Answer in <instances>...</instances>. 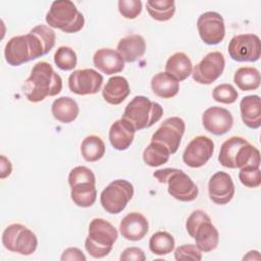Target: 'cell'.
Segmentation results:
<instances>
[{"mask_svg":"<svg viewBox=\"0 0 261 261\" xmlns=\"http://www.w3.org/2000/svg\"><path fill=\"white\" fill-rule=\"evenodd\" d=\"M248 141L242 137H230L224 141L220 147L218 161L219 163L226 168H236L234 160L238 154L239 149L246 144Z\"/></svg>","mask_w":261,"mask_h":261,"instance_id":"f1b7e54d","label":"cell"},{"mask_svg":"<svg viewBox=\"0 0 261 261\" xmlns=\"http://www.w3.org/2000/svg\"><path fill=\"white\" fill-rule=\"evenodd\" d=\"M116 49L124 62L130 63L135 62L145 54L146 42L141 35L132 34L121 38Z\"/></svg>","mask_w":261,"mask_h":261,"instance_id":"44dd1931","label":"cell"},{"mask_svg":"<svg viewBox=\"0 0 261 261\" xmlns=\"http://www.w3.org/2000/svg\"><path fill=\"white\" fill-rule=\"evenodd\" d=\"M153 176L161 184H167L170 196L181 202L194 201L199 194L197 185L182 170L177 168H163L154 171Z\"/></svg>","mask_w":261,"mask_h":261,"instance_id":"52a82bcc","label":"cell"},{"mask_svg":"<svg viewBox=\"0 0 261 261\" xmlns=\"http://www.w3.org/2000/svg\"><path fill=\"white\" fill-rule=\"evenodd\" d=\"M119 13L126 19H135L142 12V2L140 0H119Z\"/></svg>","mask_w":261,"mask_h":261,"instance_id":"ab89813d","label":"cell"},{"mask_svg":"<svg viewBox=\"0 0 261 261\" xmlns=\"http://www.w3.org/2000/svg\"><path fill=\"white\" fill-rule=\"evenodd\" d=\"M60 260L64 261V260H77V261H86L87 258L84 255V253L79 249V248H67L63 251Z\"/></svg>","mask_w":261,"mask_h":261,"instance_id":"b9f144b4","label":"cell"},{"mask_svg":"<svg viewBox=\"0 0 261 261\" xmlns=\"http://www.w3.org/2000/svg\"><path fill=\"white\" fill-rule=\"evenodd\" d=\"M56 35L45 24L34 27L29 34L12 37L5 45L4 57L11 66H18L46 55L54 47Z\"/></svg>","mask_w":261,"mask_h":261,"instance_id":"6da1fadb","label":"cell"},{"mask_svg":"<svg viewBox=\"0 0 261 261\" xmlns=\"http://www.w3.org/2000/svg\"><path fill=\"white\" fill-rule=\"evenodd\" d=\"M224 66L225 59L221 52H209L193 67V80L201 85H210L222 74Z\"/></svg>","mask_w":261,"mask_h":261,"instance_id":"8fae6325","label":"cell"},{"mask_svg":"<svg viewBox=\"0 0 261 261\" xmlns=\"http://www.w3.org/2000/svg\"><path fill=\"white\" fill-rule=\"evenodd\" d=\"M136 129L123 118L114 121L109 129L108 138L111 146L118 150L124 151L130 147L134 142Z\"/></svg>","mask_w":261,"mask_h":261,"instance_id":"ffe728a7","label":"cell"},{"mask_svg":"<svg viewBox=\"0 0 261 261\" xmlns=\"http://www.w3.org/2000/svg\"><path fill=\"white\" fill-rule=\"evenodd\" d=\"M186 123L182 118L172 116L165 119L162 124L152 135L151 142H157L165 146L170 154H174L180 144L185 134Z\"/></svg>","mask_w":261,"mask_h":261,"instance_id":"7c38bea8","label":"cell"},{"mask_svg":"<svg viewBox=\"0 0 261 261\" xmlns=\"http://www.w3.org/2000/svg\"><path fill=\"white\" fill-rule=\"evenodd\" d=\"M118 238L117 229L103 218H94L89 225V234L85 241L87 252L94 258L107 256Z\"/></svg>","mask_w":261,"mask_h":261,"instance_id":"277c9868","label":"cell"},{"mask_svg":"<svg viewBox=\"0 0 261 261\" xmlns=\"http://www.w3.org/2000/svg\"><path fill=\"white\" fill-rule=\"evenodd\" d=\"M96 182V177L93 171L86 166H76L72 168L68 174L69 187L80 182Z\"/></svg>","mask_w":261,"mask_h":261,"instance_id":"74e56055","label":"cell"},{"mask_svg":"<svg viewBox=\"0 0 261 261\" xmlns=\"http://www.w3.org/2000/svg\"><path fill=\"white\" fill-rule=\"evenodd\" d=\"M234 185L231 176L224 171L215 172L208 182V194L212 202L218 205H225L234 196Z\"/></svg>","mask_w":261,"mask_h":261,"instance_id":"e0dca14e","label":"cell"},{"mask_svg":"<svg viewBox=\"0 0 261 261\" xmlns=\"http://www.w3.org/2000/svg\"><path fill=\"white\" fill-rule=\"evenodd\" d=\"M79 112L77 103L70 97H59L54 100L51 106L53 117L62 123L72 122L77 117Z\"/></svg>","mask_w":261,"mask_h":261,"instance_id":"484cf974","label":"cell"},{"mask_svg":"<svg viewBox=\"0 0 261 261\" xmlns=\"http://www.w3.org/2000/svg\"><path fill=\"white\" fill-rule=\"evenodd\" d=\"M197 29L201 40L207 45L219 44L225 36V24L222 15L215 11L202 13L197 20Z\"/></svg>","mask_w":261,"mask_h":261,"instance_id":"4fadbf2b","label":"cell"},{"mask_svg":"<svg viewBox=\"0 0 261 261\" xmlns=\"http://www.w3.org/2000/svg\"><path fill=\"white\" fill-rule=\"evenodd\" d=\"M193 71V64L190 57L184 52H175L165 63V72L173 76L177 82L187 80Z\"/></svg>","mask_w":261,"mask_h":261,"instance_id":"cb8c5ba5","label":"cell"},{"mask_svg":"<svg viewBox=\"0 0 261 261\" xmlns=\"http://www.w3.org/2000/svg\"><path fill=\"white\" fill-rule=\"evenodd\" d=\"M0 159H1L0 177L1 178H5V177L10 175V173L12 171V165H11V162L4 155H1Z\"/></svg>","mask_w":261,"mask_h":261,"instance_id":"7bdbcfd3","label":"cell"},{"mask_svg":"<svg viewBox=\"0 0 261 261\" xmlns=\"http://www.w3.org/2000/svg\"><path fill=\"white\" fill-rule=\"evenodd\" d=\"M236 168L244 167H259L260 166V152L259 150L251 145L249 142L244 144L238 151L236 160Z\"/></svg>","mask_w":261,"mask_h":261,"instance_id":"836d02e7","label":"cell"},{"mask_svg":"<svg viewBox=\"0 0 261 261\" xmlns=\"http://www.w3.org/2000/svg\"><path fill=\"white\" fill-rule=\"evenodd\" d=\"M174 258L177 261L182 260H202V252L196 245L193 244H185L177 247L174 251Z\"/></svg>","mask_w":261,"mask_h":261,"instance_id":"f35d334b","label":"cell"},{"mask_svg":"<svg viewBox=\"0 0 261 261\" xmlns=\"http://www.w3.org/2000/svg\"><path fill=\"white\" fill-rule=\"evenodd\" d=\"M170 155L165 146L157 142H151L143 152V160L148 166L157 167L165 164Z\"/></svg>","mask_w":261,"mask_h":261,"instance_id":"1f68e13d","label":"cell"},{"mask_svg":"<svg viewBox=\"0 0 261 261\" xmlns=\"http://www.w3.org/2000/svg\"><path fill=\"white\" fill-rule=\"evenodd\" d=\"M72 202L82 208L91 207L97 199L96 182H80L70 187Z\"/></svg>","mask_w":261,"mask_h":261,"instance_id":"4316f807","label":"cell"},{"mask_svg":"<svg viewBox=\"0 0 261 261\" xmlns=\"http://www.w3.org/2000/svg\"><path fill=\"white\" fill-rule=\"evenodd\" d=\"M163 115L162 106L145 96H136L125 107L122 117L137 130L151 127Z\"/></svg>","mask_w":261,"mask_h":261,"instance_id":"5b68a950","label":"cell"},{"mask_svg":"<svg viewBox=\"0 0 261 261\" xmlns=\"http://www.w3.org/2000/svg\"><path fill=\"white\" fill-rule=\"evenodd\" d=\"M149 230L147 218L139 212H130L126 214L119 223V231L121 236L128 241L137 242L142 240Z\"/></svg>","mask_w":261,"mask_h":261,"instance_id":"ac0fdd59","label":"cell"},{"mask_svg":"<svg viewBox=\"0 0 261 261\" xmlns=\"http://www.w3.org/2000/svg\"><path fill=\"white\" fill-rule=\"evenodd\" d=\"M103 76L92 68L76 69L68 77V88L76 95H94L101 90Z\"/></svg>","mask_w":261,"mask_h":261,"instance_id":"5bb4252c","label":"cell"},{"mask_svg":"<svg viewBox=\"0 0 261 261\" xmlns=\"http://www.w3.org/2000/svg\"><path fill=\"white\" fill-rule=\"evenodd\" d=\"M45 19L50 28L58 29L67 34L80 32L85 24L83 13L69 0L52 2Z\"/></svg>","mask_w":261,"mask_h":261,"instance_id":"8992f818","label":"cell"},{"mask_svg":"<svg viewBox=\"0 0 261 261\" xmlns=\"http://www.w3.org/2000/svg\"><path fill=\"white\" fill-rule=\"evenodd\" d=\"M151 89L153 93L162 99H170L177 95L179 91V82L165 71L156 73L151 80Z\"/></svg>","mask_w":261,"mask_h":261,"instance_id":"d4e9b609","label":"cell"},{"mask_svg":"<svg viewBox=\"0 0 261 261\" xmlns=\"http://www.w3.org/2000/svg\"><path fill=\"white\" fill-rule=\"evenodd\" d=\"M186 229L201 252L208 253L217 248L219 232L205 211H193L186 221Z\"/></svg>","mask_w":261,"mask_h":261,"instance_id":"3957f363","label":"cell"},{"mask_svg":"<svg viewBox=\"0 0 261 261\" xmlns=\"http://www.w3.org/2000/svg\"><path fill=\"white\" fill-rule=\"evenodd\" d=\"M129 85L125 77L120 75L111 76L103 87V99L111 105L121 104L129 95Z\"/></svg>","mask_w":261,"mask_h":261,"instance_id":"7402d4cb","label":"cell"},{"mask_svg":"<svg viewBox=\"0 0 261 261\" xmlns=\"http://www.w3.org/2000/svg\"><path fill=\"white\" fill-rule=\"evenodd\" d=\"M146 7L150 16L157 21L169 20L175 12L173 0H149Z\"/></svg>","mask_w":261,"mask_h":261,"instance_id":"4dcf8cb0","label":"cell"},{"mask_svg":"<svg viewBox=\"0 0 261 261\" xmlns=\"http://www.w3.org/2000/svg\"><path fill=\"white\" fill-rule=\"evenodd\" d=\"M105 144L103 140L95 135L86 137L81 145V153L83 158L88 162L100 160L105 154Z\"/></svg>","mask_w":261,"mask_h":261,"instance_id":"f546056e","label":"cell"},{"mask_svg":"<svg viewBox=\"0 0 261 261\" xmlns=\"http://www.w3.org/2000/svg\"><path fill=\"white\" fill-rule=\"evenodd\" d=\"M239 179L243 186L254 189L261 185V172L259 167H244L240 169Z\"/></svg>","mask_w":261,"mask_h":261,"instance_id":"8d00e7d4","label":"cell"},{"mask_svg":"<svg viewBox=\"0 0 261 261\" xmlns=\"http://www.w3.org/2000/svg\"><path fill=\"white\" fill-rule=\"evenodd\" d=\"M240 110L244 124L253 129L261 126V102L258 95L245 96L241 100Z\"/></svg>","mask_w":261,"mask_h":261,"instance_id":"603a6c76","label":"cell"},{"mask_svg":"<svg viewBox=\"0 0 261 261\" xmlns=\"http://www.w3.org/2000/svg\"><path fill=\"white\" fill-rule=\"evenodd\" d=\"M174 238L167 231H157L153 233L149 240L150 251L158 256L171 253L174 249Z\"/></svg>","mask_w":261,"mask_h":261,"instance_id":"d6a6232c","label":"cell"},{"mask_svg":"<svg viewBox=\"0 0 261 261\" xmlns=\"http://www.w3.org/2000/svg\"><path fill=\"white\" fill-rule=\"evenodd\" d=\"M93 63L96 68L108 75L118 73L124 68V60L117 50L111 48L98 49L93 56Z\"/></svg>","mask_w":261,"mask_h":261,"instance_id":"d6986e66","label":"cell"},{"mask_svg":"<svg viewBox=\"0 0 261 261\" xmlns=\"http://www.w3.org/2000/svg\"><path fill=\"white\" fill-rule=\"evenodd\" d=\"M238 92L230 84H220L213 89V99L222 104H232L238 99Z\"/></svg>","mask_w":261,"mask_h":261,"instance_id":"d590c367","label":"cell"},{"mask_svg":"<svg viewBox=\"0 0 261 261\" xmlns=\"http://www.w3.org/2000/svg\"><path fill=\"white\" fill-rule=\"evenodd\" d=\"M120 260L121 261H145L146 260V255L145 252L138 248V247H128L120 255Z\"/></svg>","mask_w":261,"mask_h":261,"instance_id":"60d3db41","label":"cell"},{"mask_svg":"<svg viewBox=\"0 0 261 261\" xmlns=\"http://www.w3.org/2000/svg\"><path fill=\"white\" fill-rule=\"evenodd\" d=\"M54 62L61 70H72L77 63L76 53L68 46H60L54 53Z\"/></svg>","mask_w":261,"mask_h":261,"instance_id":"e575fe53","label":"cell"},{"mask_svg":"<svg viewBox=\"0 0 261 261\" xmlns=\"http://www.w3.org/2000/svg\"><path fill=\"white\" fill-rule=\"evenodd\" d=\"M233 82L242 91H254L260 87L261 76L256 67L243 66L237 69L233 75Z\"/></svg>","mask_w":261,"mask_h":261,"instance_id":"83f0119b","label":"cell"},{"mask_svg":"<svg viewBox=\"0 0 261 261\" xmlns=\"http://www.w3.org/2000/svg\"><path fill=\"white\" fill-rule=\"evenodd\" d=\"M134 196V186L125 179L111 181L101 193L100 203L110 214H118L124 210Z\"/></svg>","mask_w":261,"mask_h":261,"instance_id":"9c48e42d","label":"cell"},{"mask_svg":"<svg viewBox=\"0 0 261 261\" xmlns=\"http://www.w3.org/2000/svg\"><path fill=\"white\" fill-rule=\"evenodd\" d=\"M202 123L207 132L215 136H221L231 129L233 117L226 108L212 106L204 111Z\"/></svg>","mask_w":261,"mask_h":261,"instance_id":"2e32d148","label":"cell"},{"mask_svg":"<svg viewBox=\"0 0 261 261\" xmlns=\"http://www.w3.org/2000/svg\"><path fill=\"white\" fill-rule=\"evenodd\" d=\"M213 152V141L206 136H197L186 147L182 153V160L189 167L199 168L208 162Z\"/></svg>","mask_w":261,"mask_h":261,"instance_id":"9a60e30c","label":"cell"},{"mask_svg":"<svg viewBox=\"0 0 261 261\" xmlns=\"http://www.w3.org/2000/svg\"><path fill=\"white\" fill-rule=\"evenodd\" d=\"M227 51L234 61L255 62L261 55L260 39L255 34L237 35L229 41Z\"/></svg>","mask_w":261,"mask_h":261,"instance_id":"30bf717a","label":"cell"},{"mask_svg":"<svg viewBox=\"0 0 261 261\" xmlns=\"http://www.w3.org/2000/svg\"><path fill=\"white\" fill-rule=\"evenodd\" d=\"M62 90V80L50 63L40 61L32 68L30 76L22 85L25 98L33 103L58 95Z\"/></svg>","mask_w":261,"mask_h":261,"instance_id":"7a4b0ae2","label":"cell"},{"mask_svg":"<svg viewBox=\"0 0 261 261\" xmlns=\"http://www.w3.org/2000/svg\"><path fill=\"white\" fill-rule=\"evenodd\" d=\"M2 244L10 252L29 256L37 250L38 239L35 232L23 224L12 223L4 229Z\"/></svg>","mask_w":261,"mask_h":261,"instance_id":"ba28073f","label":"cell"}]
</instances>
